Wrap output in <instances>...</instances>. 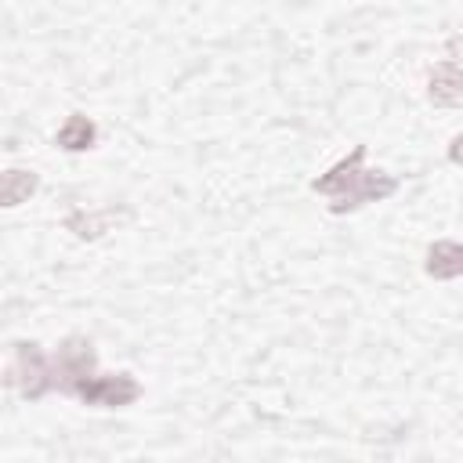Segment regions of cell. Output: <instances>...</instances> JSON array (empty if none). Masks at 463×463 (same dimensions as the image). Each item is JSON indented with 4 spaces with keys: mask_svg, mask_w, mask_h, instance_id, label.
I'll return each instance as SVG.
<instances>
[{
    "mask_svg": "<svg viewBox=\"0 0 463 463\" xmlns=\"http://www.w3.org/2000/svg\"><path fill=\"white\" fill-rule=\"evenodd\" d=\"M76 398L83 405H98V409H123V405H134L141 398V383L130 376V373H112V376H94L87 380Z\"/></svg>",
    "mask_w": 463,
    "mask_h": 463,
    "instance_id": "obj_4",
    "label": "cell"
},
{
    "mask_svg": "<svg viewBox=\"0 0 463 463\" xmlns=\"http://www.w3.org/2000/svg\"><path fill=\"white\" fill-rule=\"evenodd\" d=\"M365 145H354V152L347 159H340L336 166H329L322 177L311 181V192L329 195V213H351L365 203H380L387 195L398 192V177L383 174V170H365Z\"/></svg>",
    "mask_w": 463,
    "mask_h": 463,
    "instance_id": "obj_1",
    "label": "cell"
},
{
    "mask_svg": "<svg viewBox=\"0 0 463 463\" xmlns=\"http://www.w3.org/2000/svg\"><path fill=\"white\" fill-rule=\"evenodd\" d=\"M427 98L438 109H452L463 101V65L456 61H438L427 76Z\"/></svg>",
    "mask_w": 463,
    "mask_h": 463,
    "instance_id": "obj_5",
    "label": "cell"
},
{
    "mask_svg": "<svg viewBox=\"0 0 463 463\" xmlns=\"http://www.w3.org/2000/svg\"><path fill=\"white\" fill-rule=\"evenodd\" d=\"M423 271H427L430 279H438V282L459 279V275H463V242H452V239L430 242L427 260H423Z\"/></svg>",
    "mask_w": 463,
    "mask_h": 463,
    "instance_id": "obj_6",
    "label": "cell"
},
{
    "mask_svg": "<svg viewBox=\"0 0 463 463\" xmlns=\"http://www.w3.org/2000/svg\"><path fill=\"white\" fill-rule=\"evenodd\" d=\"M119 221V213L116 210H98V213H69L65 217V228L76 235V239H98V235H105L112 224Z\"/></svg>",
    "mask_w": 463,
    "mask_h": 463,
    "instance_id": "obj_8",
    "label": "cell"
},
{
    "mask_svg": "<svg viewBox=\"0 0 463 463\" xmlns=\"http://www.w3.org/2000/svg\"><path fill=\"white\" fill-rule=\"evenodd\" d=\"M51 362H54V387H58L61 394H72V398H76V391H80L87 380L98 376L94 344H90L87 336H80V333L65 336V340L58 344V351H54Z\"/></svg>",
    "mask_w": 463,
    "mask_h": 463,
    "instance_id": "obj_3",
    "label": "cell"
},
{
    "mask_svg": "<svg viewBox=\"0 0 463 463\" xmlns=\"http://www.w3.org/2000/svg\"><path fill=\"white\" fill-rule=\"evenodd\" d=\"M36 184H40V177H36L33 170H7L4 181H0V199H4V206L25 203V199L36 192Z\"/></svg>",
    "mask_w": 463,
    "mask_h": 463,
    "instance_id": "obj_9",
    "label": "cell"
},
{
    "mask_svg": "<svg viewBox=\"0 0 463 463\" xmlns=\"http://www.w3.org/2000/svg\"><path fill=\"white\" fill-rule=\"evenodd\" d=\"M7 380L22 391V398L40 402L47 391H54V362L43 354L40 344H33V340H18V344H14V354H11Z\"/></svg>",
    "mask_w": 463,
    "mask_h": 463,
    "instance_id": "obj_2",
    "label": "cell"
},
{
    "mask_svg": "<svg viewBox=\"0 0 463 463\" xmlns=\"http://www.w3.org/2000/svg\"><path fill=\"white\" fill-rule=\"evenodd\" d=\"M94 141H98V127H94V119L83 116V112H72V116L58 127V134H54V145L65 148V152H87V148H94Z\"/></svg>",
    "mask_w": 463,
    "mask_h": 463,
    "instance_id": "obj_7",
    "label": "cell"
},
{
    "mask_svg": "<svg viewBox=\"0 0 463 463\" xmlns=\"http://www.w3.org/2000/svg\"><path fill=\"white\" fill-rule=\"evenodd\" d=\"M449 159H452L456 166H463V134H456V137L449 141Z\"/></svg>",
    "mask_w": 463,
    "mask_h": 463,
    "instance_id": "obj_10",
    "label": "cell"
}]
</instances>
